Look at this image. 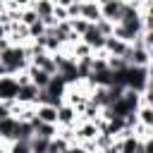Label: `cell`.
Wrapping results in <instances>:
<instances>
[{
    "mask_svg": "<svg viewBox=\"0 0 153 153\" xmlns=\"http://www.w3.org/2000/svg\"><path fill=\"white\" fill-rule=\"evenodd\" d=\"M0 62L7 67L10 76H14L17 72L26 69L29 67V55H26V48L24 45H7L5 50H0Z\"/></svg>",
    "mask_w": 153,
    "mask_h": 153,
    "instance_id": "cell-1",
    "label": "cell"
},
{
    "mask_svg": "<svg viewBox=\"0 0 153 153\" xmlns=\"http://www.w3.org/2000/svg\"><path fill=\"white\" fill-rule=\"evenodd\" d=\"M122 10H124V0H108V2L100 5V17L117 24L120 17H122Z\"/></svg>",
    "mask_w": 153,
    "mask_h": 153,
    "instance_id": "cell-2",
    "label": "cell"
},
{
    "mask_svg": "<svg viewBox=\"0 0 153 153\" xmlns=\"http://www.w3.org/2000/svg\"><path fill=\"white\" fill-rule=\"evenodd\" d=\"M79 38H81V41H84V43H86V45H88V48H91L93 53H96V50H103L105 36H103V33H100V31L96 29V24H91V26H88V29H86V31H84V33H81Z\"/></svg>",
    "mask_w": 153,
    "mask_h": 153,
    "instance_id": "cell-3",
    "label": "cell"
},
{
    "mask_svg": "<svg viewBox=\"0 0 153 153\" xmlns=\"http://www.w3.org/2000/svg\"><path fill=\"white\" fill-rule=\"evenodd\" d=\"M76 122H79L76 110L67 103H60L57 105V127H74Z\"/></svg>",
    "mask_w": 153,
    "mask_h": 153,
    "instance_id": "cell-4",
    "label": "cell"
},
{
    "mask_svg": "<svg viewBox=\"0 0 153 153\" xmlns=\"http://www.w3.org/2000/svg\"><path fill=\"white\" fill-rule=\"evenodd\" d=\"M127 48H129V43H124L122 38H117V36H105V43H103V50H105L108 55H115V57H122V55L127 53Z\"/></svg>",
    "mask_w": 153,
    "mask_h": 153,
    "instance_id": "cell-5",
    "label": "cell"
},
{
    "mask_svg": "<svg viewBox=\"0 0 153 153\" xmlns=\"http://www.w3.org/2000/svg\"><path fill=\"white\" fill-rule=\"evenodd\" d=\"M36 120L48 122V124H57V105H50V103H36Z\"/></svg>",
    "mask_w": 153,
    "mask_h": 153,
    "instance_id": "cell-6",
    "label": "cell"
},
{
    "mask_svg": "<svg viewBox=\"0 0 153 153\" xmlns=\"http://www.w3.org/2000/svg\"><path fill=\"white\" fill-rule=\"evenodd\" d=\"M79 17L86 19V22H98L100 19V5L96 0H81V10H79Z\"/></svg>",
    "mask_w": 153,
    "mask_h": 153,
    "instance_id": "cell-7",
    "label": "cell"
},
{
    "mask_svg": "<svg viewBox=\"0 0 153 153\" xmlns=\"http://www.w3.org/2000/svg\"><path fill=\"white\" fill-rule=\"evenodd\" d=\"M88 100H91L93 105H98L100 110H103V108H108V105L112 103L108 86H93V88H91V96H88Z\"/></svg>",
    "mask_w": 153,
    "mask_h": 153,
    "instance_id": "cell-8",
    "label": "cell"
},
{
    "mask_svg": "<svg viewBox=\"0 0 153 153\" xmlns=\"http://www.w3.org/2000/svg\"><path fill=\"white\" fill-rule=\"evenodd\" d=\"M31 129H33V136H41V139H53L57 134V124H48V122H41V120H31Z\"/></svg>",
    "mask_w": 153,
    "mask_h": 153,
    "instance_id": "cell-9",
    "label": "cell"
},
{
    "mask_svg": "<svg viewBox=\"0 0 153 153\" xmlns=\"http://www.w3.org/2000/svg\"><path fill=\"white\" fill-rule=\"evenodd\" d=\"M26 74H29V81H31L33 86H38V88H45V86H48V81H50V76H53V74H48V72H43V69H38V67H33V65H29V67H26Z\"/></svg>",
    "mask_w": 153,
    "mask_h": 153,
    "instance_id": "cell-10",
    "label": "cell"
},
{
    "mask_svg": "<svg viewBox=\"0 0 153 153\" xmlns=\"http://www.w3.org/2000/svg\"><path fill=\"white\" fill-rule=\"evenodd\" d=\"M38 86H33L31 81L29 84H24V86H19L17 88V96H14V100H19V103H36V98H38Z\"/></svg>",
    "mask_w": 153,
    "mask_h": 153,
    "instance_id": "cell-11",
    "label": "cell"
},
{
    "mask_svg": "<svg viewBox=\"0 0 153 153\" xmlns=\"http://www.w3.org/2000/svg\"><path fill=\"white\" fill-rule=\"evenodd\" d=\"M17 81L14 76H0V100H12L17 96Z\"/></svg>",
    "mask_w": 153,
    "mask_h": 153,
    "instance_id": "cell-12",
    "label": "cell"
},
{
    "mask_svg": "<svg viewBox=\"0 0 153 153\" xmlns=\"http://www.w3.org/2000/svg\"><path fill=\"white\" fill-rule=\"evenodd\" d=\"M31 7H33V12H36L38 17H48V14H53L55 2H53V0H33Z\"/></svg>",
    "mask_w": 153,
    "mask_h": 153,
    "instance_id": "cell-13",
    "label": "cell"
},
{
    "mask_svg": "<svg viewBox=\"0 0 153 153\" xmlns=\"http://www.w3.org/2000/svg\"><path fill=\"white\" fill-rule=\"evenodd\" d=\"M136 120H139L141 124L153 127V108H151V105H139V108H136Z\"/></svg>",
    "mask_w": 153,
    "mask_h": 153,
    "instance_id": "cell-14",
    "label": "cell"
},
{
    "mask_svg": "<svg viewBox=\"0 0 153 153\" xmlns=\"http://www.w3.org/2000/svg\"><path fill=\"white\" fill-rule=\"evenodd\" d=\"M67 148H69V141H65V139L57 136V134L48 141V153H65Z\"/></svg>",
    "mask_w": 153,
    "mask_h": 153,
    "instance_id": "cell-15",
    "label": "cell"
},
{
    "mask_svg": "<svg viewBox=\"0 0 153 153\" xmlns=\"http://www.w3.org/2000/svg\"><path fill=\"white\" fill-rule=\"evenodd\" d=\"M48 141H50V139L31 136V139H29V148H31V153H48Z\"/></svg>",
    "mask_w": 153,
    "mask_h": 153,
    "instance_id": "cell-16",
    "label": "cell"
},
{
    "mask_svg": "<svg viewBox=\"0 0 153 153\" xmlns=\"http://www.w3.org/2000/svg\"><path fill=\"white\" fill-rule=\"evenodd\" d=\"M91 26V22H86V19H81V17H74V19H69V29L76 33V36H81L86 29Z\"/></svg>",
    "mask_w": 153,
    "mask_h": 153,
    "instance_id": "cell-17",
    "label": "cell"
},
{
    "mask_svg": "<svg viewBox=\"0 0 153 153\" xmlns=\"http://www.w3.org/2000/svg\"><path fill=\"white\" fill-rule=\"evenodd\" d=\"M10 153H31V148H29V141H22V139H14V141H10Z\"/></svg>",
    "mask_w": 153,
    "mask_h": 153,
    "instance_id": "cell-18",
    "label": "cell"
},
{
    "mask_svg": "<svg viewBox=\"0 0 153 153\" xmlns=\"http://www.w3.org/2000/svg\"><path fill=\"white\" fill-rule=\"evenodd\" d=\"M38 19V14L33 12V7H26V10H22V14H19V22L24 24V26H29V24H33Z\"/></svg>",
    "mask_w": 153,
    "mask_h": 153,
    "instance_id": "cell-19",
    "label": "cell"
},
{
    "mask_svg": "<svg viewBox=\"0 0 153 153\" xmlns=\"http://www.w3.org/2000/svg\"><path fill=\"white\" fill-rule=\"evenodd\" d=\"M26 29H29V38H38V36L45 31V24H43V22H41V17H38V19H36L33 24H29Z\"/></svg>",
    "mask_w": 153,
    "mask_h": 153,
    "instance_id": "cell-20",
    "label": "cell"
},
{
    "mask_svg": "<svg viewBox=\"0 0 153 153\" xmlns=\"http://www.w3.org/2000/svg\"><path fill=\"white\" fill-rule=\"evenodd\" d=\"M93 24H96V29H98L103 36H112V26H115L112 22H108V19H103V17H100V19H98V22H93Z\"/></svg>",
    "mask_w": 153,
    "mask_h": 153,
    "instance_id": "cell-21",
    "label": "cell"
},
{
    "mask_svg": "<svg viewBox=\"0 0 153 153\" xmlns=\"http://www.w3.org/2000/svg\"><path fill=\"white\" fill-rule=\"evenodd\" d=\"M53 17H55L57 22H67V19H69V17H67V7L55 5V7H53Z\"/></svg>",
    "mask_w": 153,
    "mask_h": 153,
    "instance_id": "cell-22",
    "label": "cell"
},
{
    "mask_svg": "<svg viewBox=\"0 0 153 153\" xmlns=\"http://www.w3.org/2000/svg\"><path fill=\"white\" fill-rule=\"evenodd\" d=\"M0 153H10V141L0 139Z\"/></svg>",
    "mask_w": 153,
    "mask_h": 153,
    "instance_id": "cell-23",
    "label": "cell"
},
{
    "mask_svg": "<svg viewBox=\"0 0 153 153\" xmlns=\"http://www.w3.org/2000/svg\"><path fill=\"white\" fill-rule=\"evenodd\" d=\"M53 2H55V5H60V7H69L74 0H53Z\"/></svg>",
    "mask_w": 153,
    "mask_h": 153,
    "instance_id": "cell-24",
    "label": "cell"
},
{
    "mask_svg": "<svg viewBox=\"0 0 153 153\" xmlns=\"http://www.w3.org/2000/svg\"><path fill=\"white\" fill-rule=\"evenodd\" d=\"M2 38H7V33H5V26L0 24V41H2Z\"/></svg>",
    "mask_w": 153,
    "mask_h": 153,
    "instance_id": "cell-25",
    "label": "cell"
},
{
    "mask_svg": "<svg viewBox=\"0 0 153 153\" xmlns=\"http://www.w3.org/2000/svg\"><path fill=\"white\" fill-rule=\"evenodd\" d=\"M86 153H100V151H98V148H93V151H86Z\"/></svg>",
    "mask_w": 153,
    "mask_h": 153,
    "instance_id": "cell-26",
    "label": "cell"
},
{
    "mask_svg": "<svg viewBox=\"0 0 153 153\" xmlns=\"http://www.w3.org/2000/svg\"><path fill=\"white\" fill-rule=\"evenodd\" d=\"M96 2H98V5H103V2H108V0H96Z\"/></svg>",
    "mask_w": 153,
    "mask_h": 153,
    "instance_id": "cell-27",
    "label": "cell"
}]
</instances>
